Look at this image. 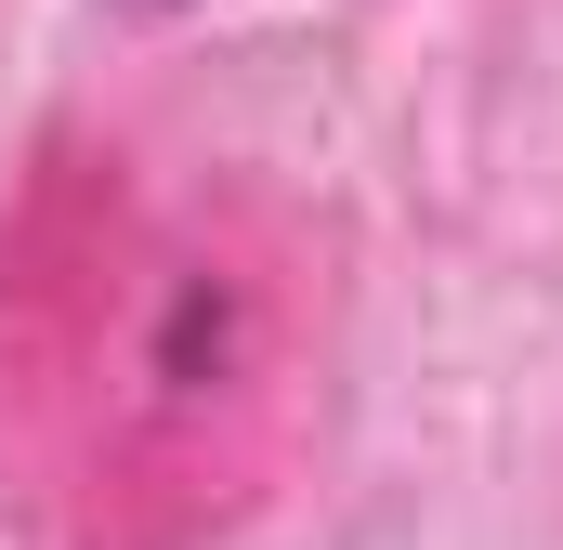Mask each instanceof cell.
<instances>
[{
    "label": "cell",
    "mask_w": 563,
    "mask_h": 550,
    "mask_svg": "<svg viewBox=\"0 0 563 550\" xmlns=\"http://www.w3.org/2000/svg\"><path fill=\"white\" fill-rule=\"evenodd\" d=\"M144 13H170V0H144Z\"/></svg>",
    "instance_id": "cell-2"
},
{
    "label": "cell",
    "mask_w": 563,
    "mask_h": 550,
    "mask_svg": "<svg viewBox=\"0 0 563 550\" xmlns=\"http://www.w3.org/2000/svg\"><path fill=\"white\" fill-rule=\"evenodd\" d=\"M328 263L263 170L79 132L0 210V498L66 550H210L314 446Z\"/></svg>",
    "instance_id": "cell-1"
}]
</instances>
